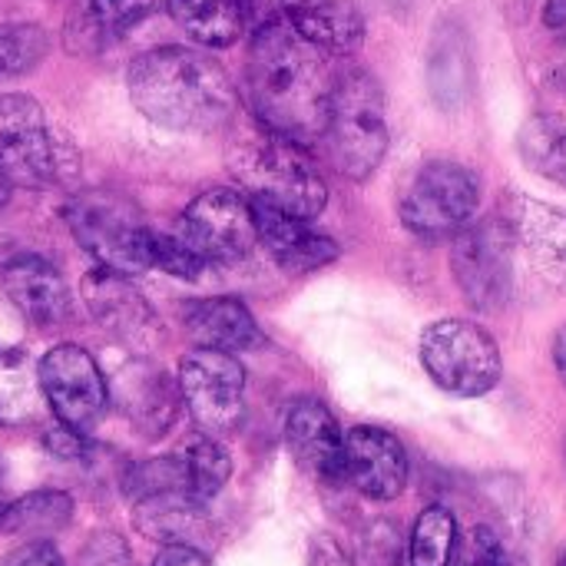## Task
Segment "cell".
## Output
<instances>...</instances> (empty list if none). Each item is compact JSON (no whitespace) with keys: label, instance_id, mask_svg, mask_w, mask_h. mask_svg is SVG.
Returning <instances> with one entry per match:
<instances>
[{"label":"cell","instance_id":"cell-43","mask_svg":"<svg viewBox=\"0 0 566 566\" xmlns=\"http://www.w3.org/2000/svg\"><path fill=\"white\" fill-rule=\"evenodd\" d=\"M557 566H566V554H564V557H560V564H557Z\"/></svg>","mask_w":566,"mask_h":566},{"label":"cell","instance_id":"cell-36","mask_svg":"<svg viewBox=\"0 0 566 566\" xmlns=\"http://www.w3.org/2000/svg\"><path fill=\"white\" fill-rule=\"evenodd\" d=\"M7 566H63V560H60V554H56L53 544L33 541V544H27L20 554H13V560Z\"/></svg>","mask_w":566,"mask_h":566},{"label":"cell","instance_id":"cell-28","mask_svg":"<svg viewBox=\"0 0 566 566\" xmlns=\"http://www.w3.org/2000/svg\"><path fill=\"white\" fill-rule=\"evenodd\" d=\"M458 551V521L448 507H424L411 527L408 566H451Z\"/></svg>","mask_w":566,"mask_h":566},{"label":"cell","instance_id":"cell-22","mask_svg":"<svg viewBox=\"0 0 566 566\" xmlns=\"http://www.w3.org/2000/svg\"><path fill=\"white\" fill-rule=\"evenodd\" d=\"M186 332L199 348L229 352V355L252 352V348H259L265 342L255 318H252V312L232 295L196 302L186 312Z\"/></svg>","mask_w":566,"mask_h":566},{"label":"cell","instance_id":"cell-20","mask_svg":"<svg viewBox=\"0 0 566 566\" xmlns=\"http://www.w3.org/2000/svg\"><path fill=\"white\" fill-rule=\"evenodd\" d=\"M133 524L143 537L166 547H196L202 551L212 541V524L206 504L189 494H156L133 504Z\"/></svg>","mask_w":566,"mask_h":566},{"label":"cell","instance_id":"cell-24","mask_svg":"<svg viewBox=\"0 0 566 566\" xmlns=\"http://www.w3.org/2000/svg\"><path fill=\"white\" fill-rule=\"evenodd\" d=\"M172 20L206 46H232L249 23V0H166Z\"/></svg>","mask_w":566,"mask_h":566},{"label":"cell","instance_id":"cell-33","mask_svg":"<svg viewBox=\"0 0 566 566\" xmlns=\"http://www.w3.org/2000/svg\"><path fill=\"white\" fill-rule=\"evenodd\" d=\"M454 566H514V557L504 544V537L494 527H474L461 551H454Z\"/></svg>","mask_w":566,"mask_h":566},{"label":"cell","instance_id":"cell-41","mask_svg":"<svg viewBox=\"0 0 566 566\" xmlns=\"http://www.w3.org/2000/svg\"><path fill=\"white\" fill-rule=\"evenodd\" d=\"M10 189H13V186H10V182H7V176L0 172V206H7V199H10Z\"/></svg>","mask_w":566,"mask_h":566},{"label":"cell","instance_id":"cell-13","mask_svg":"<svg viewBox=\"0 0 566 566\" xmlns=\"http://www.w3.org/2000/svg\"><path fill=\"white\" fill-rule=\"evenodd\" d=\"M511 232L514 249V269L517 259H527L531 272L544 289H564L566 285V212L534 202V199H511L507 212H501Z\"/></svg>","mask_w":566,"mask_h":566},{"label":"cell","instance_id":"cell-12","mask_svg":"<svg viewBox=\"0 0 566 566\" xmlns=\"http://www.w3.org/2000/svg\"><path fill=\"white\" fill-rule=\"evenodd\" d=\"M176 232L206 262H239L259 242L252 206L232 189H206L202 196H196L182 212Z\"/></svg>","mask_w":566,"mask_h":566},{"label":"cell","instance_id":"cell-11","mask_svg":"<svg viewBox=\"0 0 566 566\" xmlns=\"http://www.w3.org/2000/svg\"><path fill=\"white\" fill-rule=\"evenodd\" d=\"M40 391L63 428L86 434L106 415L109 391L93 355L80 345H56L36 365Z\"/></svg>","mask_w":566,"mask_h":566},{"label":"cell","instance_id":"cell-27","mask_svg":"<svg viewBox=\"0 0 566 566\" xmlns=\"http://www.w3.org/2000/svg\"><path fill=\"white\" fill-rule=\"evenodd\" d=\"M521 156L524 163L557 182L566 186V116L564 113H544V116H534L524 129H521Z\"/></svg>","mask_w":566,"mask_h":566},{"label":"cell","instance_id":"cell-40","mask_svg":"<svg viewBox=\"0 0 566 566\" xmlns=\"http://www.w3.org/2000/svg\"><path fill=\"white\" fill-rule=\"evenodd\" d=\"M544 20H547L551 27H564V23H566V0H547V7H544Z\"/></svg>","mask_w":566,"mask_h":566},{"label":"cell","instance_id":"cell-2","mask_svg":"<svg viewBox=\"0 0 566 566\" xmlns=\"http://www.w3.org/2000/svg\"><path fill=\"white\" fill-rule=\"evenodd\" d=\"M126 86L146 119L182 133L226 129L239 106L222 63L192 46H159L136 56Z\"/></svg>","mask_w":566,"mask_h":566},{"label":"cell","instance_id":"cell-39","mask_svg":"<svg viewBox=\"0 0 566 566\" xmlns=\"http://www.w3.org/2000/svg\"><path fill=\"white\" fill-rule=\"evenodd\" d=\"M554 365H557L560 381L566 385V325L557 332V338H554Z\"/></svg>","mask_w":566,"mask_h":566},{"label":"cell","instance_id":"cell-32","mask_svg":"<svg viewBox=\"0 0 566 566\" xmlns=\"http://www.w3.org/2000/svg\"><path fill=\"white\" fill-rule=\"evenodd\" d=\"M149 262L156 265V269H163V272H169V275H176V279H199L202 275V269L209 265L192 245H186V239L179 235V232H156L153 229V235H149Z\"/></svg>","mask_w":566,"mask_h":566},{"label":"cell","instance_id":"cell-17","mask_svg":"<svg viewBox=\"0 0 566 566\" xmlns=\"http://www.w3.org/2000/svg\"><path fill=\"white\" fill-rule=\"evenodd\" d=\"M252 219H255V235L259 242L269 249V255L292 275H305L315 272L328 262L338 259V245L335 239L315 232L308 226V219H298L279 206L259 202L252 199Z\"/></svg>","mask_w":566,"mask_h":566},{"label":"cell","instance_id":"cell-18","mask_svg":"<svg viewBox=\"0 0 566 566\" xmlns=\"http://www.w3.org/2000/svg\"><path fill=\"white\" fill-rule=\"evenodd\" d=\"M3 292L33 325H60L73 308L63 275L40 255L10 259L3 265Z\"/></svg>","mask_w":566,"mask_h":566},{"label":"cell","instance_id":"cell-30","mask_svg":"<svg viewBox=\"0 0 566 566\" xmlns=\"http://www.w3.org/2000/svg\"><path fill=\"white\" fill-rule=\"evenodd\" d=\"M123 491H126V497L133 504L146 501V497H156V494H189V474H186L182 454H169V458H153V461L133 464L126 471V478H123Z\"/></svg>","mask_w":566,"mask_h":566},{"label":"cell","instance_id":"cell-14","mask_svg":"<svg viewBox=\"0 0 566 566\" xmlns=\"http://www.w3.org/2000/svg\"><path fill=\"white\" fill-rule=\"evenodd\" d=\"M83 302L96 325L126 348L146 352L159 342V318L129 275L96 269L83 279Z\"/></svg>","mask_w":566,"mask_h":566},{"label":"cell","instance_id":"cell-16","mask_svg":"<svg viewBox=\"0 0 566 566\" xmlns=\"http://www.w3.org/2000/svg\"><path fill=\"white\" fill-rule=\"evenodd\" d=\"M285 444L308 478L318 484H345V434L322 401L305 398L289 411Z\"/></svg>","mask_w":566,"mask_h":566},{"label":"cell","instance_id":"cell-38","mask_svg":"<svg viewBox=\"0 0 566 566\" xmlns=\"http://www.w3.org/2000/svg\"><path fill=\"white\" fill-rule=\"evenodd\" d=\"M153 566H209V560L196 547H166V551H159Z\"/></svg>","mask_w":566,"mask_h":566},{"label":"cell","instance_id":"cell-37","mask_svg":"<svg viewBox=\"0 0 566 566\" xmlns=\"http://www.w3.org/2000/svg\"><path fill=\"white\" fill-rule=\"evenodd\" d=\"M46 448L56 458H80L83 454V434H76V431H70V428L60 424L56 431L46 434Z\"/></svg>","mask_w":566,"mask_h":566},{"label":"cell","instance_id":"cell-4","mask_svg":"<svg viewBox=\"0 0 566 566\" xmlns=\"http://www.w3.org/2000/svg\"><path fill=\"white\" fill-rule=\"evenodd\" d=\"M328 163L348 179H368L388 153V116L381 83L361 70L348 66L335 73L325 129L318 136Z\"/></svg>","mask_w":566,"mask_h":566},{"label":"cell","instance_id":"cell-6","mask_svg":"<svg viewBox=\"0 0 566 566\" xmlns=\"http://www.w3.org/2000/svg\"><path fill=\"white\" fill-rule=\"evenodd\" d=\"M421 365L428 378L454 398H481L494 391L504 375L497 342L468 318L431 322L421 335Z\"/></svg>","mask_w":566,"mask_h":566},{"label":"cell","instance_id":"cell-42","mask_svg":"<svg viewBox=\"0 0 566 566\" xmlns=\"http://www.w3.org/2000/svg\"><path fill=\"white\" fill-rule=\"evenodd\" d=\"M3 507H7V501H3V494H0V514H3Z\"/></svg>","mask_w":566,"mask_h":566},{"label":"cell","instance_id":"cell-9","mask_svg":"<svg viewBox=\"0 0 566 566\" xmlns=\"http://www.w3.org/2000/svg\"><path fill=\"white\" fill-rule=\"evenodd\" d=\"M63 153L33 96L0 93V172L10 186L36 189L56 182L70 169Z\"/></svg>","mask_w":566,"mask_h":566},{"label":"cell","instance_id":"cell-3","mask_svg":"<svg viewBox=\"0 0 566 566\" xmlns=\"http://www.w3.org/2000/svg\"><path fill=\"white\" fill-rule=\"evenodd\" d=\"M226 163L252 199L279 206L298 219H315L328 202L325 179L308 159L305 146L272 133L262 123L239 129L229 139Z\"/></svg>","mask_w":566,"mask_h":566},{"label":"cell","instance_id":"cell-10","mask_svg":"<svg viewBox=\"0 0 566 566\" xmlns=\"http://www.w3.org/2000/svg\"><path fill=\"white\" fill-rule=\"evenodd\" d=\"M245 371L235 355L196 348L179 361V395L209 438H226L242 421Z\"/></svg>","mask_w":566,"mask_h":566},{"label":"cell","instance_id":"cell-8","mask_svg":"<svg viewBox=\"0 0 566 566\" xmlns=\"http://www.w3.org/2000/svg\"><path fill=\"white\" fill-rule=\"evenodd\" d=\"M481 206V179L461 163H428L408 182L398 216L418 239H454Z\"/></svg>","mask_w":566,"mask_h":566},{"label":"cell","instance_id":"cell-7","mask_svg":"<svg viewBox=\"0 0 566 566\" xmlns=\"http://www.w3.org/2000/svg\"><path fill=\"white\" fill-rule=\"evenodd\" d=\"M451 272L468 305L478 312H501L517 295V269L511 232L501 216L471 219L451 239Z\"/></svg>","mask_w":566,"mask_h":566},{"label":"cell","instance_id":"cell-5","mask_svg":"<svg viewBox=\"0 0 566 566\" xmlns=\"http://www.w3.org/2000/svg\"><path fill=\"white\" fill-rule=\"evenodd\" d=\"M66 226L73 239L96 259L99 269H109L129 279L153 269L149 262L153 229L123 196L103 192V189L73 196L66 206Z\"/></svg>","mask_w":566,"mask_h":566},{"label":"cell","instance_id":"cell-19","mask_svg":"<svg viewBox=\"0 0 566 566\" xmlns=\"http://www.w3.org/2000/svg\"><path fill=\"white\" fill-rule=\"evenodd\" d=\"M285 23L328 56H348L365 40V17L352 0H279Z\"/></svg>","mask_w":566,"mask_h":566},{"label":"cell","instance_id":"cell-25","mask_svg":"<svg viewBox=\"0 0 566 566\" xmlns=\"http://www.w3.org/2000/svg\"><path fill=\"white\" fill-rule=\"evenodd\" d=\"M73 517V501L63 491H33L0 514V534L7 537H50L60 534Z\"/></svg>","mask_w":566,"mask_h":566},{"label":"cell","instance_id":"cell-15","mask_svg":"<svg viewBox=\"0 0 566 566\" xmlns=\"http://www.w3.org/2000/svg\"><path fill=\"white\" fill-rule=\"evenodd\" d=\"M405 444L375 424H358L345 434V481L368 501H395L408 488Z\"/></svg>","mask_w":566,"mask_h":566},{"label":"cell","instance_id":"cell-35","mask_svg":"<svg viewBox=\"0 0 566 566\" xmlns=\"http://www.w3.org/2000/svg\"><path fill=\"white\" fill-rule=\"evenodd\" d=\"M308 566H355L345 544L332 534H315L308 544Z\"/></svg>","mask_w":566,"mask_h":566},{"label":"cell","instance_id":"cell-29","mask_svg":"<svg viewBox=\"0 0 566 566\" xmlns=\"http://www.w3.org/2000/svg\"><path fill=\"white\" fill-rule=\"evenodd\" d=\"M179 454H182V461H186L189 494H192L199 504H209V501L226 488V481H229V474H232V461H229L226 448H222L216 438L202 434V438L189 441Z\"/></svg>","mask_w":566,"mask_h":566},{"label":"cell","instance_id":"cell-1","mask_svg":"<svg viewBox=\"0 0 566 566\" xmlns=\"http://www.w3.org/2000/svg\"><path fill=\"white\" fill-rule=\"evenodd\" d=\"M335 70L328 53L298 36L285 20H265L245 53V96L262 126L302 146L325 129Z\"/></svg>","mask_w":566,"mask_h":566},{"label":"cell","instance_id":"cell-23","mask_svg":"<svg viewBox=\"0 0 566 566\" xmlns=\"http://www.w3.org/2000/svg\"><path fill=\"white\" fill-rule=\"evenodd\" d=\"M116 405L133 421V428H139L146 438H159L176 418V388L163 368L133 365L116 381Z\"/></svg>","mask_w":566,"mask_h":566},{"label":"cell","instance_id":"cell-31","mask_svg":"<svg viewBox=\"0 0 566 566\" xmlns=\"http://www.w3.org/2000/svg\"><path fill=\"white\" fill-rule=\"evenodd\" d=\"M50 53V36L36 23H3L0 27V80L23 76L43 63Z\"/></svg>","mask_w":566,"mask_h":566},{"label":"cell","instance_id":"cell-21","mask_svg":"<svg viewBox=\"0 0 566 566\" xmlns=\"http://www.w3.org/2000/svg\"><path fill=\"white\" fill-rule=\"evenodd\" d=\"M166 0H76L66 20V43L80 53H96L119 40L129 27L153 17Z\"/></svg>","mask_w":566,"mask_h":566},{"label":"cell","instance_id":"cell-34","mask_svg":"<svg viewBox=\"0 0 566 566\" xmlns=\"http://www.w3.org/2000/svg\"><path fill=\"white\" fill-rule=\"evenodd\" d=\"M80 566H133L126 544L116 534H99L90 541V547L83 551Z\"/></svg>","mask_w":566,"mask_h":566},{"label":"cell","instance_id":"cell-26","mask_svg":"<svg viewBox=\"0 0 566 566\" xmlns=\"http://www.w3.org/2000/svg\"><path fill=\"white\" fill-rule=\"evenodd\" d=\"M40 398L43 391H40L36 365L17 348H3L0 352V424L20 428V424L36 421Z\"/></svg>","mask_w":566,"mask_h":566}]
</instances>
